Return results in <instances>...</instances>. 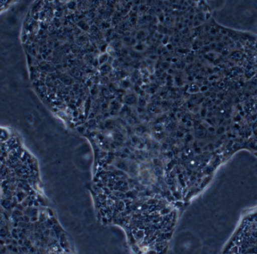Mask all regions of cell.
<instances>
[{
  "label": "cell",
  "instance_id": "cell-1",
  "mask_svg": "<svg viewBox=\"0 0 257 254\" xmlns=\"http://www.w3.org/2000/svg\"><path fill=\"white\" fill-rule=\"evenodd\" d=\"M12 3H12V2H0V12H3V10L7 9V8H9V6L12 5Z\"/></svg>",
  "mask_w": 257,
  "mask_h": 254
}]
</instances>
